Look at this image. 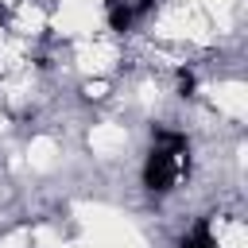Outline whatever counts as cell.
<instances>
[{
	"label": "cell",
	"instance_id": "obj_1",
	"mask_svg": "<svg viewBox=\"0 0 248 248\" xmlns=\"http://www.w3.org/2000/svg\"><path fill=\"white\" fill-rule=\"evenodd\" d=\"M190 170V143L182 132L170 128H155V147L143 163V186L151 194H167L174 190V182Z\"/></svg>",
	"mask_w": 248,
	"mask_h": 248
},
{
	"label": "cell",
	"instance_id": "obj_2",
	"mask_svg": "<svg viewBox=\"0 0 248 248\" xmlns=\"http://www.w3.org/2000/svg\"><path fill=\"white\" fill-rule=\"evenodd\" d=\"M182 248H213V229H209V221H198V225L182 236Z\"/></svg>",
	"mask_w": 248,
	"mask_h": 248
},
{
	"label": "cell",
	"instance_id": "obj_3",
	"mask_svg": "<svg viewBox=\"0 0 248 248\" xmlns=\"http://www.w3.org/2000/svg\"><path fill=\"white\" fill-rule=\"evenodd\" d=\"M132 16H136V12H132L128 4H120V0H108V23H112L116 31H124V27L132 23Z\"/></svg>",
	"mask_w": 248,
	"mask_h": 248
},
{
	"label": "cell",
	"instance_id": "obj_4",
	"mask_svg": "<svg viewBox=\"0 0 248 248\" xmlns=\"http://www.w3.org/2000/svg\"><path fill=\"white\" fill-rule=\"evenodd\" d=\"M178 89H182L186 97L194 93V74H190V70H178Z\"/></svg>",
	"mask_w": 248,
	"mask_h": 248
},
{
	"label": "cell",
	"instance_id": "obj_5",
	"mask_svg": "<svg viewBox=\"0 0 248 248\" xmlns=\"http://www.w3.org/2000/svg\"><path fill=\"white\" fill-rule=\"evenodd\" d=\"M4 19H8V16H4V8H0V23H4Z\"/></svg>",
	"mask_w": 248,
	"mask_h": 248
}]
</instances>
